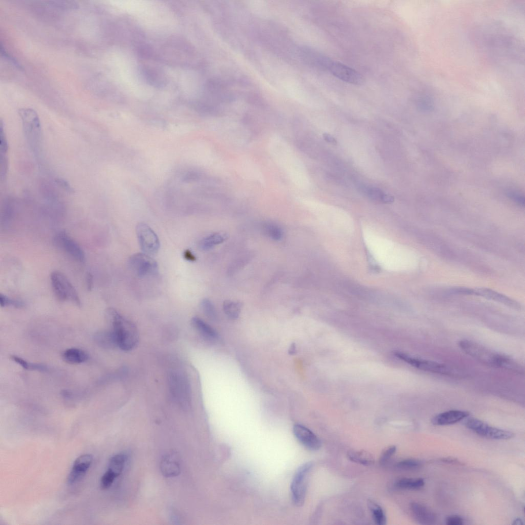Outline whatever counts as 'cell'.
<instances>
[{"mask_svg":"<svg viewBox=\"0 0 525 525\" xmlns=\"http://www.w3.org/2000/svg\"><path fill=\"white\" fill-rule=\"evenodd\" d=\"M460 348L468 355L480 363L495 368L521 374L523 367L513 359L489 350L477 343L463 339L458 343Z\"/></svg>","mask_w":525,"mask_h":525,"instance_id":"1","label":"cell"},{"mask_svg":"<svg viewBox=\"0 0 525 525\" xmlns=\"http://www.w3.org/2000/svg\"><path fill=\"white\" fill-rule=\"evenodd\" d=\"M371 233L367 232L365 238L375 258L387 269L398 270L402 268L403 254L399 246L373 232Z\"/></svg>","mask_w":525,"mask_h":525,"instance_id":"2","label":"cell"},{"mask_svg":"<svg viewBox=\"0 0 525 525\" xmlns=\"http://www.w3.org/2000/svg\"><path fill=\"white\" fill-rule=\"evenodd\" d=\"M107 313L117 347L124 351L132 350L139 340L136 326L113 308L109 309Z\"/></svg>","mask_w":525,"mask_h":525,"instance_id":"3","label":"cell"},{"mask_svg":"<svg viewBox=\"0 0 525 525\" xmlns=\"http://www.w3.org/2000/svg\"><path fill=\"white\" fill-rule=\"evenodd\" d=\"M270 148L275 160L298 185L300 170L298 157L287 144L280 138H274L270 142Z\"/></svg>","mask_w":525,"mask_h":525,"instance_id":"4","label":"cell"},{"mask_svg":"<svg viewBox=\"0 0 525 525\" xmlns=\"http://www.w3.org/2000/svg\"><path fill=\"white\" fill-rule=\"evenodd\" d=\"M19 114L22 120L25 136L29 146L36 155L40 151L41 127L37 112L31 109L20 110Z\"/></svg>","mask_w":525,"mask_h":525,"instance_id":"5","label":"cell"},{"mask_svg":"<svg viewBox=\"0 0 525 525\" xmlns=\"http://www.w3.org/2000/svg\"><path fill=\"white\" fill-rule=\"evenodd\" d=\"M394 356L419 370L447 376H458V371L448 365L412 357L400 352H395Z\"/></svg>","mask_w":525,"mask_h":525,"instance_id":"6","label":"cell"},{"mask_svg":"<svg viewBox=\"0 0 525 525\" xmlns=\"http://www.w3.org/2000/svg\"><path fill=\"white\" fill-rule=\"evenodd\" d=\"M50 282L52 290L60 301L70 300L78 306H81V301L74 286L62 273L53 271L50 274Z\"/></svg>","mask_w":525,"mask_h":525,"instance_id":"7","label":"cell"},{"mask_svg":"<svg viewBox=\"0 0 525 525\" xmlns=\"http://www.w3.org/2000/svg\"><path fill=\"white\" fill-rule=\"evenodd\" d=\"M168 384L170 391L177 402L183 407L189 406L191 401V392L186 375L181 372H171L168 375Z\"/></svg>","mask_w":525,"mask_h":525,"instance_id":"8","label":"cell"},{"mask_svg":"<svg viewBox=\"0 0 525 525\" xmlns=\"http://www.w3.org/2000/svg\"><path fill=\"white\" fill-rule=\"evenodd\" d=\"M313 464L309 462L299 468L291 484L292 499L294 504L302 506L305 500L308 476L312 469Z\"/></svg>","mask_w":525,"mask_h":525,"instance_id":"9","label":"cell"},{"mask_svg":"<svg viewBox=\"0 0 525 525\" xmlns=\"http://www.w3.org/2000/svg\"><path fill=\"white\" fill-rule=\"evenodd\" d=\"M464 424L478 435L488 439L508 440L515 436L513 432L493 427L476 418L466 419Z\"/></svg>","mask_w":525,"mask_h":525,"instance_id":"10","label":"cell"},{"mask_svg":"<svg viewBox=\"0 0 525 525\" xmlns=\"http://www.w3.org/2000/svg\"><path fill=\"white\" fill-rule=\"evenodd\" d=\"M129 268L139 278H146L155 275L158 271L157 262L145 253L131 256L128 262Z\"/></svg>","mask_w":525,"mask_h":525,"instance_id":"11","label":"cell"},{"mask_svg":"<svg viewBox=\"0 0 525 525\" xmlns=\"http://www.w3.org/2000/svg\"><path fill=\"white\" fill-rule=\"evenodd\" d=\"M136 234L143 253L153 255L159 252L160 243L155 232L145 223H140L136 227Z\"/></svg>","mask_w":525,"mask_h":525,"instance_id":"12","label":"cell"},{"mask_svg":"<svg viewBox=\"0 0 525 525\" xmlns=\"http://www.w3.org/2000/svg\"><path fill=\"white\" fill-rule=\"evenodd\" d=\"M54 243L76 261L83 263L85 262V254L82 248L65 231H60L55 235Z\"/></svg>","mask_w":525,"mask_h":525,"instance_id":"13","label":"cell"},{"mask_svg":"<svg viewBox=\"0 0 525 525\" xmlns=\"http://www.w3.org/2000/svg\"><path fill=\"white\" fill-rule=\"evenodd\" d=\"M328 71L340 80L349 84L361 85L364 82L363 76L359 72L338 62L332 61Z\"/></svg>","mask_w":525,"mask_h":525,"instance_id":"14","label":"cell"},{"mask_svg":"<svg viewBox=\"0 0 525 525\" xmlns=\"http://www.w3.org/2000/svg\"><path fill=\"white\" fill-rule=\"evenodd\" d=\"M293 432L295 437L306 449L317 451L321 448L319 438L307 427L296 424L294 427Z\"/></svg>","mask_w":525,"mask_h":525,"instance_id":"15","label":"cell"},{"mask_svg":"<svg viewBox=\"0 0 525 525\" xmlns=\"http://www.w3.org/2000/svg\"><path fill=\"white\" fill-rule=\"evenodd\" d=\"M93 456L90 454H85L78 457L75 461L69 475L68 482L69 484H74L81 480L93 462Z\"/></svg>","mask_w":525,"mask_h":525,"instance_id":"16","label":"cell"},{"mask_svg":"<svg viewBox=\"0 0 525 525\" xmlns=\"http://www.w3.org/2000/svg\"><path fill=\"white\" fill-rule=\"evenodd\" d=\"M469 412L461 411H450L440 413L432 418V423L437 426L455 424L467 418Z\"/></svg>","mask_w":525,"mask_h":525,"instance_id":"17","label":"cell"},{"mask_svg":"<svg viewBox=\"0 0 525 525\" xmlns=\"http://www.w3.org/2000/svg\"><path fill=\"white\" fill-rule=\"evenodd\" d=\"M411 508L414 518L419 524L431 525L436 523L437 521L436 514L423 505L412 503L411 505Z\"/></svg>","mask_w":525,"mask_h":525,"instance_id":"18","label":"cell"},{"mask_svg":"<svg viewBox=\"0 0 525 525\" xmlns=\"http://www.w3.org/2000/svg\"><path fill=\"white\" fill-rule=\"evenodd\" d=\"M62 358L66 363L71 364H79L86 362L89 356L85 351L81 349L72 348L63 351Z\"/></svg>","mask_w":525,"mask_h":525,"instance_id":"19","label":"cell"},{"mask_svg":"<svg viewBox=\"0 0 525 525\" xmlns=\"http://www.w3.org/2000/svg\"><path fill=\"white\" fill-rule=\"evenodd\" d=\"M191 323L195 330L207 340L215 341L218 338V334L215 330L200 318L193 317Z\"/></svg>","mask_w":525,"mask_h":525,"instance_id":"20","label":"cell"},{"mask_svg":"<svg viewBox=\"0 0 525 525\" xmlns=\"http://www.w3.org/2000/svg\"><path fill=\"white\" fill-rule=\"evenodd\" d=\"M228 238V235L226 233H214L203 238L200 241L199 246L202 251H208L215 246L224 243Z\"/></svg>","mask_w":525,"mask_h":525,"instance_id":"21","label":"cell"},{"mask_svg":"<svg viewBox=\"0 0 525 525\" xmlns=\"http://www.w3.org/2000/svg\"><path fill=\"white\" fill-rule=\"evenodd\" d=\"M161 469L164 476L166 477H174L180 472L179 463L176 458L172 455H167L162 460Z\"/></svg>","mask_w":525,"mask_h":525,"instance_id":"22","label":"cell"},{"mask_svg":"<svg viewBox=\"0 0 525 525\" xmlns=\"http://www.w3.org/2000/svg\"><path fill=\"white\" fill-rule=\"evenodd\" d=\"M126 461L125 455L121 453L116 454L110 459L108 470L117 478L122 474Z\"/></svg>","mask_w":525,"mask_h":525,"instance_id":"23","label":"cell"},{"mask_svg":"<svg viewBox=\"0 0 525 525\" xmlns=\"http://www.w3.org/2000/svg\"><path fill=\"white\" fill-rule=\"evenodd\" d=\"M364 190L367 195L373 200L386 204L395 201V198L392 195L387 194L378 188H366Z\"/></svg>","mask_w":525,"mask_h":525,"instance_id":"24","label":"cell"},{"mask_svg":"<svg viewBox=\"0 0 525 525\" xmlns=\"http://www.w3.org/2000/svg\"><path fill=\"white\" fill-rule=\"evenodd\" d=\"M348 457L350 461L365 466H370L374 463L373 455L364 451H350L348 453Z\"/></svg>","mask_w":525,"mask_h":525,"instance_id":"25","label":"cell"},{"mask_svg":"<svg viewBox=\"0 0 525 525\" xmlns=\"http://www.w3.org/2000/svg\"><path fill=\"white\" fill-rule=\"evenodd\" d=\"M472 295H480L486 298L500 301V302L503 303L508 305L513 306V307L516 306L517 305L514 301L510 300L506 297L489 290H487V289H482V290H479L478 291L472 290Z\"/></svg>","mask_w":525,"mask_h":525,"instance_id":"26","label":"cell"},{"mask_svg":"<svg viewBox=\"0 0 525 525\" xmlns=\"http://www.w3.org/2000/svg\"><path fill=\"white\" fill-rule=\"evenodd\" d=\"M262 231L268 238L274 241H280L283 238L284 232L282 228L273 223H266L262 226Z\"/></svg>","mask_w":525,"mask_h":525,"instance_id":"27","label":"cell"},{"mask_svg":"<svg viewBox=\"0 0 525 525\" xmlns=\"http://www.w3.org/2000/svg\"><path fill=\"white\" fill-rule=\"evenodd\" d=\"M424 485V480L421 478H404L397 481L396 487L402 489L416 490L421 489Z\"/></svg>","mask_w":525,"mask_h":525,"instance_id":"28","label":"cell"},{"mask_svg":"<svg viewBox=\"0 0 525 525\" xmlns=\"http://www.w3.org/2000/svg\"><path fill=\"white\" fill-rule=\"evenodd\" d=\"M242 304L238 301L225 300L223 303V310L227 316L231 319H237L240 316Z\"/></svg>","mask_w":525,"mask_h":525,"instance_id":"29","label":"cell"},{"mask_svg":"<svg viewBox=\"0 0 525 525\" xmlns=\"http://www.w3.org/2000/svg\"><path fill=\"white\" fill-rule=\"evenodd\" d=\"M369 507L372 512L375 522L378 525H385L386 517L383 509L373 501L369 502Z\"/></svg>","mask_w":525,"mask_h":525,"instance_id":"30","label":"cell"},{"mask_svg":"<svg viewBox=\"0 0 525 525\" xmlns=\"http://www.w3.org/2000/svg\"><path fill=\"white\" fill-rule=\"evenodd\" d=\"M10 359L20 365L22 368L26 370L37 371L40 372H46L47 371V367L44 365L30 363L23 359L16 356H11Z\"/></svg>","mask_w":525,"mask_h":525,"instance_id":"31","label":"cell"},{"mask_svg":"<svg viewBox=\"0 0 525 525\" xmlns=\"http://www.w3.org/2000/svg\"><path fill=\"white\" fill-rule=\"evenodd\" d=\"M97 342L103 347L112 348L117 347L112 332H102L97 335Z\"/></svg>","mask_w":525,"mask_h":525,"instance_id":"32","label":"cell"},{"mask_svg":"<svg viewBox=\"0 0 525 525\" xmlns=\"http://www.w3.org/2000/svg\"><path fill=\"white\" fill-rule=\"evenodd\" d=\"M202 309L210 320L216 321L218 319V314L214 305L211 300L207 299H203L201 303Z\"/></svg>","mask_w":525,"mask_h":525,"instance_id":"33","label":"cell"},{"mask_svg":"<svg viewBox=\"0 0 525 525\" xmlns=\"http://www.w3.org/2000/svg\"><path fill=\"white\" fill-rule=\"evenodd\" d=\"M0 305L1 307L7 306H13L16 308H21L24 306L22 301L13 299L2 294H0Z\"/></svg>","mask_w":525,"mask_h":525,"instance_id":"34","label":"cell"},{"mask_svg":"<svg viewBox=\"0 0 525 525\" xmlns=\"http://www.w3.org/2000/svg\"><path fill=\"white\" fill-rule=\"evenodd\" d=\"M422 465V462L417 459H408L398 463L397 467L402 469L412 470L417 469Z\"/></svg>","mask_w":525,"mask_h":525,"instance_id":"35","label":"cell"},{"mask_svg":"<svg viewBox=\"0 0 525 525\" xmlns=\"http://www.w3.org/2000/svg\"><path fill=\"white\" fill-rule=\"evenodd\" d=\"M8 149V144L4 130L3 123L1 121L0 124V150L1 155L6 156V154Z\"/></svg>","mask_w":525,"mask_h":525,"instance_id":"36","label":"cell"},{"mask_svg":"<svg viewBox=\"0 0 525 525\" xmlns=\"http://www.w3.org/2000/svg\"><path fill=\"white\" fill-rule=\"evenodd\" d=\"M116 477L109 470L104 474L101 480V488L103 490L109 488Z\"/></svg>","mask_w":525,"mask_h":525,"instance_id":"37","label":"cell"},{"mask_svg":"<svg viewBox=\"0 0 525 525\" xmlns=\"http://www.w3.org/2000/svg\"><path fill=\"white\" fill-rule=\"evenodd\" d=\"M397 450V448L395 446H391L388 449H386L382 453L381 457L380 458V463L384 464L395 453Z\"/></svg>","mask_w":525,"mask_h":525,"instance_id":"38","label":"cell"},{"mask_svg":"<svg viewBox=\"0 0 525 525\" xmlns=\"http://www.w3.org/2000/svg\"><path fill=\"white\" fill-rule=\"evenodd\" d=\"M199 174L195 172H189L183 177L182 181L185 183H192L200 179Z\"/></svg>","mask_w":525,"mask_h":525,"instance_id":"39","label":"cell"},{"mask_svg":"<svg viewBox=\"0 0 525 525\" xmlns=\"http://www.w3.org/2000/svg\"><path fill=\"white\" fill-rule=\"evenodd\" d=\"M446 522L448 525H462L464 524V520L458 516H451L446 519Z\"/></svg>","mask_w":525,"mask_h":525,"instance_id":"40","label":"cell"},{"mask_svg":"<svg viewBox=\"0 0 525 525\" xmlns=\"http://www.w3.org/2000/svg\"><path fill=\"white\" fill-rule=\"evenodd\" d=\"M508 194L512 199L515 200L518 204L524 205V199L520 194L515 192H510Z\"/></svg>","mask_w":525,"mask_h":525,"instance_id":"41","label":"cell"},{"mask_svg":"<svg viewBox=\"0 0 525 525\" xmlns=\"http://www.w3.org/2000/svg\"><path fill=\"white\" fill-rule=\"evenodd\" d=\"M57 183L59 184V186L62 187V188L65 190L69 191L70 192L73 191V188L71 187L69 185V183L67 182H66L63 180L60 179L57 180Z\"/></svg>","mask_w":525,"mask_h":525,"instance_id":"42","label":"cell"},{"mask_svg":"<svg viewBox=\"0 0 525 525\" xmlns=\"http://www.w3.org/2000/svg\"><path fill=\"white\" fill-rule=\"evenodd\" d=\"M184 258L188 261L194 262L196 260L195 256L189 250H187L184 252Z\"/></svg>","mask_w":525,"mask_h":525,"instance_id":"43","label":"cell"},{"mask_svg":"<svg viewBox=\"0 0 525 525\" xmlns=\"http://www.w3.org/2000/svg\"><path fill=\"white\" fill-rule=\"evenodd\" d=\"M324 140L328 143L333 144V145H336L337 144V141L332 135L328 134H324L323 135Z\"/></svg>","mask_w":525,"mask_h":525,"instance_id":"44","label":"cell"},{"mask_svg":"<svg viewBox=\"0 0 525 525\" xmlns=\"http://www.w3.org/2000/svg\"><path fill=\"white\" fill-rule=\"evenodd\" d=\"M86 278H87V289H88V290L89 291H90L91 290L92 288H93V275H92V274L90 273H88L87 274V276Z\"/></svg>","mask_w":525,"mask_h":525,"instance_id":"45","label":"cell"},{"mask_svg":"<svg viewBox=\"0 0 525 525\" xmlns=\"http://www.w3.org/2000/svg\"><path fill=\"white\" fill-rule=\"evenodd\" d=\"M523 524V521L520 519H516L513 523V524L515 525H522Z\"/></svg>","mask_w":525,"mask_h":525,"instance_id":"46","label":"cell"},{"mask_svg":"<svg viewBox=\"0 0 525 525\" xmlns=\"http://www.w3.org/2000/svg\"><path fill=\"white\" fill-rule=\"evenodd\" d=\"M289 351H290V353L291 354H294L296 352V351H296V346H295V344H293V345H292L290 350H289Z\"/></svg>","mask_w":525,"mask_h":525,"instance_id":"47","label":"cell"}]
</instances>
